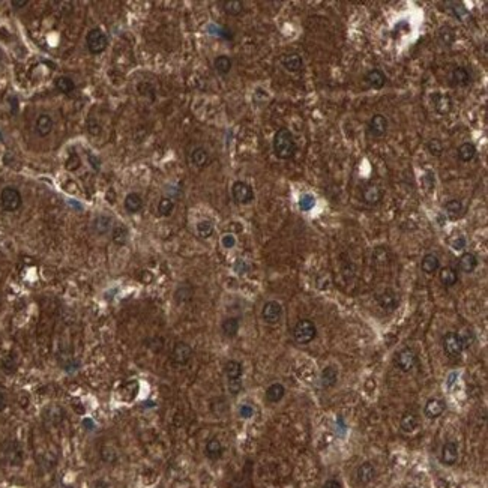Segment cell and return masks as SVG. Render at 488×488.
Here are the masks:
<instances>
[{
  "label": "cell",
  "instance_id": "obj_1",
  "mask_svg": "<svg viewBox=\"0 0 488 488\" xmlns=\"http://www.w3.org/2000/svg\"><path fill=\"white\" fill-rule=\"evenodd\" d=\"M274 153L278 159H291L296 153V143L293 134L287 128L277 131L274 137Z\"/></svg>",
  "mask_w": 488,
  "mask_h": 488
},
{
  "label": "cell",
  "instance_id": "obj_2",
  "mask_svg": "<svg viewBox=\"0 0 488 488\" xmlns=\"http://www.w3.org/2000/svg\"><path fill=\"white\" fill-rule=\"evenodd\" d=\"M0 463L9 467H18L23 464V449L18 442L6 440L0 445Z\"/></svg>",
  "mask_w": 488,
  "mask_h": 488
},
{
  "label": "cell",
  "instance_id": "obj_3",
  "mask_svg": "<svg viewBox=\"0 0 488 488\" xmlns=\"http://www.w3.org/2000/svg\"><path fill=\"white\" fill-rule=\"evenodd\" d=\"M316 335H317L316 325L308 319L299 320L293 329V338L297 344H308L316 338Z\"/></svg>",
  "mask_w": 488,
  "mask_h": 488
},
{
  "label": "cell",
  "instance_id": "obj_4",
  "mask_svg": "<svg viewBox=\"0 0 488 488\" xmlns=\"http://www.w3.org/2000/svg\"><path fill=\"white\" fill-rule=\"evenodd\" d=\"M86 44H87V50L92 54L98 56V54H102L107 50V47H108V38L102 32V29L93 27L86 35Z\"/></svg>",
  "mask_w": 488,
  "mask_h": 488
},
{
  "label": "cell",
  "instance_id": "obj_5",
  "mask_svg": "<svg viewBox=\"0 0 488 488\" xmlns=\"http://www.w3.org/2000/svg\"><path fill=\"white\" fill-rule=\"evenodd\" d=\"M21 205H23V199L17 188L6 187L0 193V206H2L3 210L15 212L21 208Z\"/></svg>",
  "mask_w": 488,
  "mask_h": 488
},
{
  "label": "cell",
  "instance_id": "obj_6",
  "mask_svg": "<svg viewBox=\"0 0 488 488\" xmlns=\"http://www.w3.org/2000/svg\"><path fill=\"white\" fill-rule=\"evenodd\" d=\"M231 196L239 205H250L254 200V190L243 180H236L231 187Z\"/></svg>",
  "mask_w": 488,
  "mask_h": 488
},
{
  "label": "cell",
  "instance_id": "obj_7",
  "mask_svg": "<svg viewBox=\"0 0 488 488\" xmlns=\"http://www.w3.org/2000/svg\"><path fill=\"white\" fill-rule=\"evenodd\" d=\"M416 362H418V356H416L415 350L413 349H409V347H406L401 351H398V354L395 357V365H397V367L401 371H404V373L410 371L415 367V365H416Z\"/></svg>",
  "mask_w": 488,
  "mask_h": 488
},
{
  "label": "cell",
  "instance_id": "obj_8",
  "mask_svg": "<svg viewBox=\"0 0 488 488\" xmlns=\"http://www.w3.org/2000/svg\"><path fill=\"white\" fill-rule=\"evenodd\" d=\"M262 317L269 325L278 323L281 320V317H282V307H281V303L277 302V300L266 302L263 310H262Z\"/></svg>",
  "mask_w": 488,
  "mask_h": 488
},
{
  "label": "cell",
  "instance_id": "obj_9",
  "mask_svg": "<svg viewBox=\"0 0 488 488\" xmlns=\"http://www.w3.org/2000/svg\"><path fill=\"white\" fill-rule=\"evenodd\" d=\"M443 347H445V351L448 353V356L451 357H457L463 353L464 350V346H463V341L460 338V335L457 332H448L443 338Z\"/></svg>",
  "mask_w": 488,
  "mask_h": 488
},
{
  "label": "cell",
  "instance_id": "obj_10",
  "mask_svg": "<svg viewBox=\"0 0 488 488\" xmlns=\"http://www.w3.org/2000/svg\"><path fill=\"white\" fill-rule=\"evenodd\" d=\"M171 357L177 365H187L193 357V349L190 347V344H187L184 341H179L173 347Z\"/></svg>",
  "mask_w": 488,
  "mask_h": 488
},
{
  "label": "cell",
  "instance_id": "obj_11",
  "mask_svg": "<svg viewBox=\"0 0 488 488\" xmlns=\"http://www.w3.org/2000/svg\"><path fill=\"white\" fill-rule=\"evenodd\" d=\"M388 131V119L383 114H376L368 124V133L373 137H383Z\"/></svg>",
  "mask_w": 488,
  "mask_h": 488
},
{
  "label": "cell",
  "instance_id": "obj_12",
  "mask_svg": "<svg viewBox=\"0 0 488 488\" xmlns=\"http://www.w3.org/2000/svg\"><path fill=\"white\" fill-rule=\"evenodd\" d=\"M472 81V72L466 67H458L451 74V83L457 87H466Z\"/></svg>",
  "mask_w": 488,
  "mask_h": 488
},
{
  "label": "cell",
  "instance_id": "obj_13",
  "mask_svg": "<svg viewBox=\"0 0 488 488\" xmlns=\"http://www.w3.org/2000/svg\"><path fill=\"white\" fill-rule=\"evenodd\" d=\"M382 196H383L382 190H380L377 185H373V184L367 185V187L363 188V191H362L363 202L367 203V205H370V206H376V205H379L380 200H382Z\"/></svg>",
  "mask_w": 488,
  "mask_h": 488
},
{
  "label": "cell",
  "instance_id": "obj_14",
  "mask_svg": "<svg viewBox=\"0 0 488 488\" xmlns=\"http://www.w3.org/2000/svg\"><path fill=\"white\" fill-rule=\"evenodd\" d=\"M53 127H54V122L48 114H41L35 122V131L39 137H47L48 134H51Z\"/></svg>",
  "mask_w": 488,
  "mask_h": 488
},
{
  "label": "cell",
  "instance_id": "obj_15",
  "mask_svg": "<svg viewBox=\"0 0 488 488\" xmlns=\"http://www.w3.org/2000/svg\"><path fill=\"white\" fill-rule=\"evenodd\" d=\"M281 65L284 67V70L285 71H288V72H297V71H300L302 70V59H300V56L299 54H296V53H290V54H284L282 57H281Z\"/></svg>",
  "mask_w": 488,
  "mask_h": 488
},
{
  "label": "cell",
  "instance_id": "obj_16",
  "mask_svg": "<svg viewBox=\"0 0 488 488\" xmlns=\"http://www.w3.org/2000/svg\"><path fill=\"white\" fill-rule=\"evenodd\" d=\"M377 302H379V305H380L383 310L394 311L397 308V305H398V297H397V294L392 290L388 288V290H385L383 293H380L377 296Z\"/></svg>",
  "mask_w": 488,
  "mask_h": 488
},
{
  "label": "cell",
  "instance_id": "obj_17",
  "mask_svg": "<svg viewBox=\"0 0 488 488\" xmlns=\"http://www.w3.org/2000/svg\"><path fill=\"white\" fill-rule=\"evenodd\" d=\"M458 460V445L455 442H448L442 448V463L446 466L455 464Z\"/></svg>",
  "mask_w": 488,
  "mask_h": 488
},
{
  "label": "cell",
  "instance_id": "obj_18",
  "mask_svg": "<svg viewBox=\"0 0 488 488\" xmlns=\"http://www.w3.org/2000/svg\"><path fill=\"white\" fill-rule=\"evenodd\" d=\"M356 476H357V481L363 485H367L370 484L374 476H376V469L371 463H362L359 467H357V472H356Z\"/></svg>",
  "mask_w": 488,
  "mask_h": 488
},
{
  "label": "cell",
  "instance_id": "obj_19",
  "mask_svg": "<svg viewBox=\"0 0 488 488\" xmlns=\"http://www.w3.org/2000/svg\"><path fill=\"white\" fill-rule=\"evenodd\" d=\"M423 412H425V416L426 418H430V419H436L439 416H442V413L445 412V404L440 401V400H428L423 407Z\"/></svg>",
  "mask_w": 488,
  "mask_h": 488
},
{
  "label": "cell",
  "instance_id": "obj_20",
  "mask_svg": "<svg viewBox=\"0 0 488 488\" xmlns=\"http://www.w3.org/2000/svg\"><path fill=\"white\" fill-rule=\"evenodd\" d=\"M365 81L368 83L370 87L373 89H382L386 84V75L380 70H371L365 74Z\"/></svg>",
  "mask_w": 488,
  "mask_h": 488
},
{
  "label": "cell",
  "instance_id": "obj_21",
  "mask_svg": "<svg viewBox=\"0 0 488 488\" xmlns=\"http://www.w3.org/2000/svg\"><path fill=\"white\" fill-rule=\"evenodd\" d=\"M124 206L130 213H139L143 209V197L139 193H130L125 197Z\"/></svg>",
  "mask_w": 488,
  "mask_h": 488
},
{
  "label": "cell",
  "instance_id": "obj_22",
  "mask_svg": "<svg viewBox=\"0 0 488 488\" xmlns=\"http://www.w3.org/2000/svg\"><path fill=\"white\" fill-rule=\"evenodd\" d=\"M92 227H93V231L99 236H104L107 234L111 227H113V219L108 216V215H99L93 219L92 222Z\"/></svg>",
  "mask_w": 488,
  "mask_h": 488
},
{
  "label": "cell",
  "instance_id": "obj_23",
  "mask_svg": "<svg viewBox=\"0 0 488 488\" xmlns=\"http://www.w3.org/2000/svg\"><path fill=\"white\" fill-rule=\"evenodd\" d=\"M128 237H130V230H128L124 224H122V222H119V224H116V225L113 227L111 239H113V242L116 243V245L124 247L125 243L128 242Z\"/></svg>",
  "mask_w": 488,
  "mask_h": 488
},
{
  "label": "cell",
  "instance_id": "obj_24",
  "mask_svg": "<svg viewBox=\"0 0 488 488\" xmlns=\"http://www.w3.org/2000/svg\"><path fill=\"white\" fill-rule=\"evenodd\" d=\"M433 107L439 114L445 116L452 110V99L448 95H434L433 96Z\"/></svg>",
  "mask_w": 488,
  "mask_h": 488
},
{
  "label": "cell",
  "instance_id": "obj_25",
  "mask_svg": "<svg viewBox=\"0 0 488 488\" xmlns=\"http://www.w3.org/2000/svg\"><path fill=\"white\" fill-rule=\"evenodd\" d=\"M191 162L197 168H203L209 164V153L205 147H196L191 152Z\"/></svg>",
  "mask_w": 488,
  "mask_h": 488
},
{
  "label": "cell",
  "instance_id": "obj_26",
  "mask_svg": "<svg viewBox=\"0 0 488 488\" xmlns=\"http://www.w3.org/2000/svg\"><path fill=\"white\" fill-rule=\"evenodd\" d=\"M420 268H422V271H423L425 274L431 275V274H434V272L439 271V268H440V262H439L437 256H434V254H426V256L422 259V262H420Z\"/></svg>",
  "mask_w": 488,
  "mask_h": 488
},
{
  "label": "cell",
  "instance_id": "obj_27",
  "mask_svg": "<svg viewBox=\"0 0 488 488\" xmlns=\"http://www.w3.org/2000/svg\"><path fill=\"white\" fill-rule=\"evenodd\" d=\"M445 210H446L448 218L452 219V221L461 218L463 213H464V208H463V203H461L460 200H449V202L445 205Z\"/></svg>",
  "mask_w": 488,
  "mask_h": 488
},
{
  "label": "cell",
  "instance_id": "obj_28",
  "mask_svg": "<svg viewBox=\"0 0 488 488\" xmlns=\"http://www.w3.org/2000/svg\"><path fill=\"white\" fill-rule=\"evenodd\" d=\"M460 269L464 272V274H472L476 268H478V259L475 254L472 253H464L461 257H460Z\"/></svg>",
  "mask_w": 488,
  "mask_h": 488
},
{
  "label": "cell",
  "instance_id": "obj_29",
  "mask_svg": "<svg viewBox=\"0 0 488 488\" xmlns=\"http://www.w3.org/2000/svg\"><path fill=\"white\" fill-rule=\"evenodd\" d=\"M418 425H419V420H418V416L415 413L409 412V413H404L403 415L401 422H400V426H401V430L404 433H413L418 428Z\"/></svg>",
  "mask_w": 488,
  "mask_h": 488
},
{
  "label": "cell",
  "instance_id": "obj_30",
  "mask_svg": "<svg viewBox=\"0 0 488 488\" xmlns=\"http://www.w3.org/2000/svg\"><path fill=\"white\" fill-rule=\"evenodd\" d=\"M224 373L228 380H239L242 377V363L237 360H228L224 365Z\"/></svg>",
  "mask_w": 488,
  "mask_h": 488
},
{
  "label": "cell",
  "instance_id": "obj_31",
  "mask_svg": "<svg viewBox=\"0 0 488 488\" xmlns=\"http://www.w3.org/2000/svg\"><path fill=\"white\" fill-rule=\"evenodd\" d=\"M206 455L210 458V460H218L221 455H222V451H224V448H222V445H221V442L216 439V437H213V439H210L208 443H206Z\"/></svg>",
  "mask_w": 488,
  "mask_h": 488
},
{
  "label": "cell",
  "instance_id": "obj_32",
  "mask_svg": "<svg viewBox=\"0 0 488 488\" xmlns=\"http://www.w3.org/2000/svg\"><path fill=\"white\" fill-rule=\"evenodd\" d=\"M284 394H285V389H284V386L281 383H274V385H271L266 389V398H268L269 403H278V401H281L282 397H284Z\"/></svg>",
  "mask_w": 488,
  "mask_h": 488
},
{
  "label": "cell",
  "instance_id": "obj_33",
  "mask_svg": "<svg viewBox=\"0 0 488 488\" xmlns=\"http://www.w3.org/2000/svg\"><path fill=\"white\" fill-rule=\"evenodd\" d=\"M221 329H222V334L228 338H233L237 335V331H239V319L236 317H228L222 322L221 325Z\"/></svg>",
  "mask_w": 488,
  "mask_h": 488
},
{
  "label": "cell",
  "instance_id": "obj_34",
  "mask_svg": "<svg viewBox=\"0 0 488 488\" xmlns=\"http://www.w3.org/2000/svg\"><path fill=\"white\" fill-rule=\"evenodd\" d=\"M213 68L219 75H227L231 70V59L228 56H218L213 62Z\"/></svg>",
  "mask_w": 488,
  "mask_h": 488
},
{
  "label": "cell",
  "instance_id": "obj_35",
  "mask_svg": "<svg viewBox=\"0 0 488 488\" xmlns=\"http://www.w3.org/2000/svg\"><path fill=\"white\" fill-rule=\"evenodd\" d=\"M439 278H440V282H442L443 285H446V287H452V285L457 282V279H458L457 272H455L452 268H449V266L440 269V272H439Z\"/></svg>",
  "mask_w": 488,
  "mask_h": 488
},
{
  "label": "cell",
  "instance_id": "obj_36",
  "mask_svg": "<svg viewBox=\"0 0 488 488\" xmlns=\"http://www.w3.org/2000/svg\"><path fill=\"white\" fill-rule=\"evenodd\" d=\"M439 41L442 45H446V47H451L455 41V33H454V29L451 26H442L439 29Z\"/></svg>",
  "mask_w": 488,
  "mask_h": 488
},
{
  "label": "cell",
  "instance_id": "obj_37",
  "mask_svg": "<svg viewBox=\"0 0 488 488\" xmlns=\"http://www.w3.org/2000/svg\"><path fill=\"white\" fill-rule=\"evenodd\" d=\"M338 380V371L334 367H326L322 371V385L323 388H332Z\"/></svg>",
  "mask_w": 488,
  "mask_h": 488
},
{
  "label": "cell",
  "instance_id": "obj_38",
  "mask_svg": "<svg viewBox=\"0 0 488 488\" xmlns=\"http://www.w3.org/2000/svg\"><path fill=\"white\" fill-rule=\"evenodd\" d=\"M458 158H460V161H463V162H469V161H472L473 158H475V155H476V147L472 144V143H463L460 147H458Z\"/></svg>",
  "mask_w": 488,
  "mask_h": 488
},
{
  "label": "cell",
  "instance_id": "obj_39",
  "mask_svg": "<svg viewBox=\"0 0 488 488\" xmlns=\"http://www.w3.org/2000/svg\"><path fill=\"white\" fill-rule=\"evenodd\" d=\"M222 9L225 14L231 15V17H236V15H240L242 11H243V3L240 2V0H228V2H224L222 3Z\"/></svg>",
  "mask_w": 488,
  "mask_h": 488
},
{
  "label": "cell",
  "instance_id": "obj_40",
  "mask_svg": "<svg viewBox=\"0 0 488 488\" xmlns=\"http://www.w3.org/2000/svg\"><path fill=\"white\" fill-rule=\"evenodd\" d=\"M56 89H57L59 92H62V93L68 95V93H71V92L75 90V83H74V80H71L70 77H59V78L56 80Z\"/></svg>",
  "mask_w": 488,
  "mask_h": 488
},
{
  "label": "cell",
  "instance_id": "obj_41",
  "mask_svg": "<svg viewBox=\"0 0 488 488\" xmlns=\"http://www.w3.org/2000/svg\"><path fill=\"white\" fill-rule=\"evenodd\" d=\"M174 209V202L170 197H162L158 203V213L161 216H170Z\"/></svg>",
  "mask_w": 488,
  "mask_h": 488
},
{
  "label": "cell",
  "instance_id": "obj_42",
  "mask_svg": "<svg viewBox=\"0 0 488 488\" xmlns=\"http://www.w3.org/2000/svg\"><path fill=\"white\" fill-rule=\"evenodd\" d=\"M197 233L200 237L208 239L213 234V224L209 219H203L197 224Z\"/></svg>",
  "mask_w": 488,
  "mask_h": 488
},
{
  "label": "cell",
  "instance_id": "obj_43",
  "mask_svg": "<svg viewBox=\"0 0 488 488\" xmlns=\"http://www.w3.org/2000/svg\"><path fill=\"white\" fill-rule=\"evenodd\" d=\"M425 147H426V150H428L430 155H433V156H436V158L442 156V153H443V143H442L440 140H437V139L430 140L428 143H426Z\"/></svg>",
  "mask_w": 488,
  "mask_h": 488
},
{
  "label": "cell",
  "instance_id": "obj_44",
  "mask_svg": "<svg viewBox=\"0 0 488 488\" xmlns=\"http://www.w3.org/2000/svg\"><path fill=\"white\" fill-rule=\"evenodd\" d=\"M314 206H316V197L314 196H311V194H303V196H300V199H299V208H300V210L308 212Z\"/></svg>",
  "mask_w": 488,
  "mask_h": 488
},
{
  "label": "cell",
  "instance_id": "obj_45",
  "mask_svg": "<svg viewBox=\"0 0 488 488\" xmlns=\"http://www.w3.org/2000/svg\"><path fill=\"white\" fill-rule=\"evenodd\" d=\"M101 457H102V461H105V463H116L119 458L117 451L113 446H104L101 451Z\"/></svg>",
  "mask_w": 488,
  "mask_h": 488
},
{
  "label": "cell",
  "instance_id": "obj_46",
  "mask_svg": "<svg viewBox=\"0 0 488 488\" xmlns=\"http://www.w3.org/2000/svg\"><path fill=\"white\" fill-rule=\"evenodd\" d=\"M233 269H234L236 274L243 275V274H247V272L250 271V266H248V263H247L245 260L237 259V260L234 262V265H233Z\"/></svg>",
  "mask_w": 488,
  "mask_h": 488
},
{
  "label": "cell",
  "instance_id": "obj_47",
  "mask_svg": "<svg viewBox=\"0 0 488 488\" xmlns=\"http://www.w3.org/2000/svg\"><path fill=\"white\" fill-rule=\"evenodd\" d=\"M221 245H222L225 250H231V248H234V245H236V237H234L231 233L224 234V236L221 237Z\"/></svg>",
  "mask_w": 488,
  "mask_h": 488
},
{
  "label": "cell",
  "instance_id": "obj_48",
  "mask_svg": "<svg viewBox=\"0 0 488 488\" xmlns=\"http://www.w3.org/2000/svg\"><path fill=\"white\" fill-rule=\"evenodd\" d=\"M174 297H176V300H177V302H185V300H190V297H191V291H190L187 287H180V288L176 291Z\"/></svg>",
  "mask_w": 488,
  "mask_h": 488
},
{
  "label": "cell",
  "instance_id": "obj_49",
  "mask_svg": "<svg viewBox=\"0 0 488 488\" xmlns=\"http://www.w3.org/2000/svg\"><path fill=\"white\" fill-rule=\"evenodd\" d=\"M460 335V338H461V341H463V346H464V349L466 347H469L472 343H473V340H475V335H473V332L472 331H469V329H466L463 334H458Z\"/></svg>",
  "mask_w": 488,
  "mask_h": 488
},
{
  "label": "cell",
  "instance_id": "obj_50",
  "mask_svg": "<svg viewBox=\"0 0 488 488\" xmlns=\"http://www.w3.org/2000/svg\"><path fill=\"white\" fill-rule=\"evenodd\" d=\"M227 388H228V392L231 395H237L240 392V389H242V380L240 379L239 380H228Z\"/></svg>",
  "mask_w": 488,
  "mask_h": 488
},
{
  "label": "cell",
  "instance_id": "obj_51",
  "mask_svg": "<svg viewBox=\"0 0 488 488\" xmlns=\"http://www.w3.org/2000/svg\"><path fill=\"white\" fill-rule=\"evenodd\" d=\"M239 415H240V418H243V419H250V418H253V415H254V409H253L251 406H248V404H243V406H240V409H239Z\"/></svg>",
  "mask_w": 488,
  "mask_h": 488
},
{
  "label": "cell",
  "instance_id": "obj_52",
  "mask_svg": "<svg viewBox=\"0 0 488 488\" xmlns=\"http://www.w3.org/2000/svg\"><path fill=\"white\" fill-rule=\"evenodd\" d=\"M423 185H425V188L428 190V191H433L434 190V174L431 171H428V173L423 176Z\"/></svg>",
  "mask_w": 488,
  "mask_h": 488
},
{
  "label": "cell",
  "instance_id": "obj_53",
  "mask_svg": "<svg viewBox=\"0 0 488 488\" xmlns=\"http://www.w3.org/2000/svg\"><path fill=\"white\" fill-rule=\"evenodd\" d=\"M451 247H452L455 251H461V250H464V248H466V239H464L463 236L455 237V239L451 242Z\"/></svg>",
  "mask_w": 488,
  "mask_h": 488
},
{
  "label": "cell",
  "instance_id": "obj_54",
  "mask_svg": "<svg viewBox=\"0 0 488 488\" xmlns=\"http://www.w3.org/2000/svg\"><path fill=\"white\" fill-rule=\"evenodd\" d=\"M323 488H343V485L337 479H329V481L325 482V487Z\"/></svg>",
  "mask_w": 488,
  "mask_h": 488
},
{
  "label": "cell",
  "instance_id": "obj_55",
  "mask_svg": "<svg viewBox=\"0 0 488 488\" xmlns=\"http://www.w3.org/2000/svg\"><path fill=\"white\" fill-rule=\"evenodd\" d=\"M8 400H6V394L3 391H0V412H3L6 409Z\"/></svg>",
  "mask_w": 488,
  "mask_h": 488
},
{
  "label": "cell",
  "instance_id": "obj_56",
  "mask_svg": "<svg viewBox=\"0 0 488 488\" xmlns=\"http://www.w3.org/2000/svg\"><path fill=\"white\" fill-rule=\"evenodd\" d=\"M89 162H90V165H92L96 171L101 168V165H99V159H98L95 155H89Z\"/></svg>",
  "mask_w": 488,
  "mask_h": 488
},
{
  "label": "cell",
  "instance_id": "obj_57",
  "mask_svg": "<svg viewBox=\"0 0 488 488\" xmlns=\"http://www.w3.org/2000/svg\"><path fill=\"white\" fill-rule=\"evenodd\" d=\"M27 3H29V0H12V2H11V5H12L15 9L23 8V6H26Z\"/></svg>",
  "mask_w": 488,
  "mask_h": 488
},
{
  "label": "cell",
  "instance_id": "obj_58",
  "mask_svg": "<svg viewBox=\"0 0 488 488\" xmlns=\"http://www.w3.org/2000/svg\"><path fill=\"white\" fill-rule=\"evenodd\" d=\"M83 426H86L87 430H92L95 426V423H93V420L90 418H86V419H83Z\"/></svg>",
  "mask_w": 488,
  "mask_h": 488
},
{
  "label": "cell",
  "instance_id": "obj_59",
  "mask_svg": "<svg viewBox=\"0 0 488 488\" xmlns=\"http://www.w3.org/2000/svg\"><path fill=\"white\" fill-rule=\"evenodd\" d=\"M412 488H415V487H412Z\"/></svg>",
  "mask_w": 488,
  "mask_h": 488
}]
</instances>
